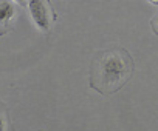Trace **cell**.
I'll return each mask as SVG.
<instances>
[{
    "label": "cell",
    "mask_w": 158,
    "mask_h": 131,
    "mask_svg": "<svg viewBox=\"0 0 158 131\" xmlns=\"http://www.w3.org/2000/svg\"><path fill=\"white\" fill-rule=\"evenodd\" d=\"M17 16L16 3L0 0V36H5L13 31V20Z\"/></svg>",
    "instance_id": "obj_3"
},
{
    "label": "cell",
    "mask_w": 158,
    "mask_h": 131,
    "mask_svg": "<svg viewBox=\"0 0 158 131\" xmlns=\"http://www.w3.org/2000/svg\"><path fill=\"white\" fill-rule=\"evenodd\" d=\"M22 6H27L34 25L44 33L50 34L56 22L59 20L57 13L54 11L51 2H45V0H30V2H19Z\"/></svg>",
    "instance_id": "obj_2"
},
{
    "label": "cell",
    "mask_w": 158,
    "mask_h": 131,
    "mask_svg": "<svg viewBox=\"0 0 158 131\" xmlns=\"http://www.w3.org/2000/svg\"><path fill=\"white\" fill-rule=\"evenodd\" d=\"M0 131H14L10 108L0 100Z\"/></svg>",
    "instance_id": "obj_4"
},
{
    "label": "cell",
    "mask_w": 158,
    "mask_h": 131,
    "mask_svg": "<svg viewBox=\"0 0 158 131\" xmlns=\"http://www.w3.org/2000/svg\"><path fill=\"white\" fill-rule=\"evenodd\" d=\"M135 60L132 54L119 46L112 45L106 49L96 51L89 74V85L102 96L118 93L133 76Z\"/></svg>",
    "instance_id": "obj_1"
},
{
    "label": "cell",
    "mask_w": 158,
    "mask_h": 131,
    "mask_svg": "<svg viewBox=\"0 0 158 131\" xmlns=\"http://www.w3.org/2000/svg\"><path fill=\"white\" fill-rule=\"evenodd\" d=\"M150 28H152V33L155 34V36H158V14H155L152 19H150Z\"/></svg>",
    "instance_id": "obj_5"
}]
</instances>
